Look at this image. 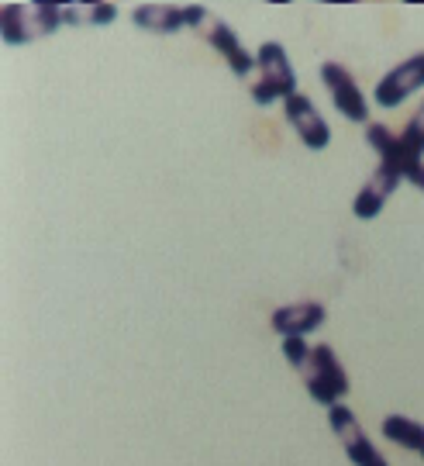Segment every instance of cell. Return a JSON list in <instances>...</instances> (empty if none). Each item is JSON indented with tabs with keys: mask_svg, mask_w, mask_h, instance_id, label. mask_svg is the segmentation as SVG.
Returning a JSON list of instances; mask_svg holds the SVG:
<instances>
[{
	"mask_svg": "<svg viewBox=\"0 0 424 466\" xmlns=\"http://www.w3.org/2000/svg\"><path fill=\"white\" fill-rule=\"evenodd\" d=\"M297 377L304 380L308 387V394L321 408H335V404H342V398L348 394V373H345L342 360H338V352L325 346V342H318V346H310V356L297 367Z\"/></svg>",
	"mask_w": 424,
	"mask_h": 466,
	"instance_id": "6da1fadb",
	"label": "cell"
},
{
	"mask_svg": "<svg viewBox=\"0 0 424 466\" xmlns=\"http://www.w3.org/2000/svg\"><path fill=\"white\" fill-rule=\"evenodd\" d=\"M63 25V4H4L0 7V35L7 46H28L35 38H49Z\"/></svg>",
	"mask_w": 424,
	"mask_h": 466,
	"instance_id": "7a4b0ae2",
	"label": "cell"
},
{
	"mask_svg": "<svg viewBox=\"0 0 424 466\" xmlns=\"http://www.w3.org/2000/svg\"><path fill=\"white\" fill-rule=\"evenodd\" d=\"M248 94L259 107H269L277 100H290L297 94L294 63L279 42H262L256 49V84L248 86Z\"/></svg>",
	"mask_w": 424,
	"mask_h": 466,
	"instance_id": "3957f363",
	"label": "cell"
},
{
	"mask_svg": "<svg viewBox=\"0 0 424 466\" xmlns=\"http://www.w3.org/2000/svg\"><path fill=\"white\" fill-rule=\"evenodd\" d=\"M321 80H325L328 94H331V104L335 111L352 121V125H369V100L359 90L356 76L342 66V63H321Z\"/></svg>",
	"mask_w": 424,
	"mask_h": 466,
	"instance_id": "277c9868",
	"label": "cell"
},
{
	"mask_svg": "<svg viewBox=\"0 0 424 466\" xmlns=\"http://www.w3.org/2000/svg\"><path fill=\"white\" fill-rule=\"evenodd\" d=\"M328 425H331L335 439L342 442L345 456H348L356 466H373L376 460H379V452H376V446L369 442V435L362 432L356 411H352L345 400H342V404H335V408L328 411Z\"/></svg>",
	"mask_w": 424,
	"mask_h": 466,
	"instance_id": "5b68a950",
	"label": "cell"
},
{
	"mask_svg": "<svg viewBox=\"0 0 424 466\" xmlns=\"http://www.w3.org/2000/svg\"><path fill=\"white\" fill-rule=\"evenodd\" d=\"M424 90V52H414L400 66H393L373 90V100L379 107H400L410 94Z\"/></svg>",
	"mask_w": 424,
	"mask_h": 466,
	"instance_id": "8992f818",
	"label": "cell"
},
{
	"mask_svg": "<svg viewBox=\"0 0 424 466\" xmlns=\"http://www.w3.org/2000/svg\"><path fill=\"white\" fill-rule=\"evenodd\" d=\"M200 32H204V42L228 63V69L238 76V80H248V76L256 73V52L245 49L231 25H225L221 17H207V25H204Z\"/></svg>",
	"mask_w": 424,
	"mask_h": 466,
	"instance_id": "52a82bcc",
	"label": "cell"
},
{
	"mask_svg": "<svg viewBox=\"0 0 424 466\" xmlns=\"http://www.w3.org/2000/svg\"><path fill=\"white\" fill-rule=\"evenodd\" d=\"M283 117L290 121V128H294L297 138H300L308 149H314V152L328 149L331 128H328V121L321 117V111L314 107V100H310L308 94H294L290 100H283Z\"/></svg>",
	"mask_w": 424,
	"mask_h": 466,
	"instance_id": "ba28073f",
	"label": "cell"
},
{
	"mask_svg": "<svg viewBox=\"0 0 424 466\" xmlns=\"http://www.w3.org/2000/svg\"><path fill=\"white\" fill-rule=\"evenodd\" d=\"M325 304H318V300H294V304H283L277 308L273 315H269V325H273V332L279 339H294V335H304L314 332V329H321L325 325Z\"/></svg>",
	"mask_w": 424,
	"mask_h": 466,
	"instance_id": "9c48e42d",
	"label": "cell"
},
{
	"mask_svg": "<svg viewBox=\"0 0 424 466\" xmlns=\"http://www.w3.org/2000/svg\"><path fill=\"white\" fill-rule=\"evenodd\" d=\"M400 173L390 167H376L373 173H369V180L362 184V190L356 194V200H352V215L362 218V221H373L383 208H387V200H390V194L400 187Z\"/></svg>",
	"mask_w": 424,
	"mask_h": 466,
	"instance_id": "30bf717a",
	"label": "cell"
},
{
	"mask_svg": "<svg viewBox=\"0 0 424 466\" xmlns=\"http://www.w3.org/2000/svg\"><path fill=\"white\" fill-rule=\"evenodd\" d=\"M366 142H369V149L379 156V167L397 169L400 177H408L418 163H424L418 156H410V149L404 146V138L397 132H390L387 125H366Z\"/></svg>",
	"mask_w": 424,
	"mask_h": 466,
	"instance_id": "8fae6325",
	"label": "cell"
},
{
	"mask_svg": "<svg viewBox=\"0 0 424 466\" xmlns=\"http://www.w3.org/2000/svg\"><path fill=\"white\" fill-rule=\"evenodd\" d=\"M131 21H135V28L152 35H177L180 28H187L183 7L177 4H138L131 11Z\"/></svg>",
	"mask_w": 424,
	"mask_h": 466,
	"instance_id": "7c38bea8",
	"label": "cell"
},
{
	"mask_svg": "<svg viewBox=\"0 0 424 466\" xmlns=\"http://www.w3.org/2000/svg\"><path fill=\"white\" fill-rule=\"evenodd\" d=\"M383 435L390 439L393 446L410 452H421L424 450V425L414 421L408 415H387L383 418Z\"/></svg>",
	"mask_w": 424,
	"mask_h": 466,
	"instance_id": "4fadbf2b",
	"label": "cell"
},
{
	"mask_svg": "<svg viewBox=\"0 0 424 466\" xmlns=\"http://www.w3.org/2000/svg\"><path fill=\"white\" fill-rule=\"evenodd\" d=\"M117 21V4H63V25H111Z\"/></svg>",
	"mask_w": 424,
	"mask_h": 466,
	"instance_id": "5bb4252c",
	"label": "cell"
},
{
	"mask_svg": "<svg viewBox=\"0 0 424 466\" xmlns=\"http://www.w3.org/2000/svg\"><path fill=\"white\" fill-rule=\"evenodd\" d=\"M400 138H404V146L410 149V156H418V159H421L424 156V100L418 104V111L410 115L408 125H404Z\"/></svg>",
	"mask_w": 424,
	"mask_h": 466,
	"instance_id": "9a60e30c",
	"label": "cell"
},
{
	"mask_svg": "<svg viewBox=\"0 0 424 466\" xmlns=\"http://www.w3.org/2000/svg\"><path fill=\"white\" fill-rule=\"evenodd\" d=\"M310 356V342L308 339H300V335H294V339H283V360L290 363V367H300L304 360Z\"/></svg>",
	"mask_w": 424,
	"mask_h": 466,
	"instance_id": "2e32d148",
	"label": "cell"
},
{
	"mask_svg": "<svg viewBox=\"0 0 424 466\" xmlns=\"http://www.w3.org/2000/svg\"><path fill=\"white\" fill-rule=\"evenodd\" d=\"M183 17H187V28H204L207 25V7L190 4V7H183Z\"/></svg>",
	"mask_w": 424,
	"mask_h": 466,
	"instance_id": "e0dca14e",
	"label": "cell"
},
{
	"mask_svg": "<svg viewBox=\"0 0 424 466\" xmlns=\"http://www.w3.org/2000/svg\"><path fill=\"white\" fill-rule=\"evenodd\" d=\"M404 180H408V184H414L418 190H424V163H418V167L410 169V173L404 177Z\"/></svg>",
	"mask_w": 424,
	"mask_h": 466,
	"instance_id": "ac0fdd59",
	"label": "cell"
},
{
	"mask_svg": "<svg viewBox=\"0 0 424 466\" xmlns=\"http://www.w3.org/2000/svg\"><path fill=\"white\" fill-rule=\"evenodd\" d=\"M373 466H390V463H387V460H383V456H379V460H376Z\"/></svg>",
	"mask_w": 424,
	"mask_h": 466,
	"instance_id": "d6986e66",
	"label": "cell"
},
{
	"mask_svg": "<svg viewBox=\"0 0 424 466\" xmlns=\"http://www.w3.org/2000/svg\"><path fill=\"white\" fill-rule=\"evenodd\" d=\"M418 456H421V460H424V450H421V452H418Z\"/></svg>",
	"mask_w": 424,
	"mask_h": 466,
	"instance_id": "ffe728a7",
	"label": "cell"
}]
</instances>
